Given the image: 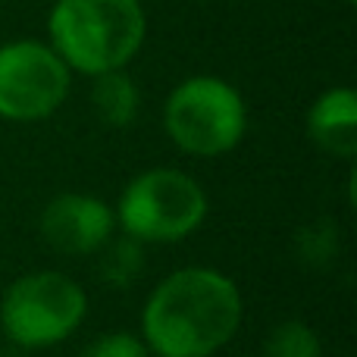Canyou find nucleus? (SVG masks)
Wrapping results in <instances>:
<instances>
[{
  "label": "nucleus",
  "instance_id": "obj_1",
  "mask_svg": "<svg viewBox=\"0 0 357 357\" xmlns=\"http://www.w3.org/2000/svg\"><path fill=\"white\" fill-rule=\"evenodd\" d=\"M241 323V295L216 270H178L144 304V339L160 357H207L220 351Z\"/></svg>",
  "mask_w": 357,
  "mask_h": 357
},
{
  "label": "nucleus",
  "instance_id": "obj_11",
  "mask_svg": "<svg viewBox=\"0 0 357 357\" xmlns=\"http://www.w3.org/2000/svg\"><path fill=\"white\" fill-rule=\"evenodd\" d=\"M266 357H323L320 339L304 323H282L266 339Z\"/></svg>",
  "mask_w": 357,
  "mask_h": 357
},
{
  "label": "nucleus",
  "instance_id": "obj_9",
  "mask_svg": "<svg viewBox=\"0 0 357 357\" xmlns=\"http://www.w3.org/2000/svg\"><path fill=\"white\" fill-rule=\"evenodd\" d=\"M91 104L98 110V119L113 129H126L138 119L142 110V91L138 85L123 73V69H110V73L94 75L91 88Z\"/></svg>",
  "mask_w": 357,
  "mask_h": 357
},
{
  "label": "nucleus",
  "instance_id": "obj_14",
  "mask_svg": "<svg viewBox=\"0 0 357 357\" xmlns=\"http://www.w3.org/2000/svg\"><path fill=\"white\" fill-rule=\"evenodd\" d=\"M348 3H354V0H348Z\"/></svg>",
  "mask_w": 357,
  "mask_h": 357
},
{
  "label": "nucleus",
  "instance_id": "obj_12",
  "mask_svg": "<svg viewBox=\"0 0 357 357\" xmlns=\"http://www.w3.org/2000/svg\"><path fill=\"white\" fill-rule=\"evenodd\" d=\"M82 357H148V345L132 333H107L94 339Z\"/></svg>",
  "mask_w": 357,
  "mask_h": 357
},
{
  "label": "nucleus",
  "instance_id": "obj_2",
  "mask_svg": "<svg viewBox=\"0 0 357 357\" xmlns=\"http://www.w3.org/2000/svg\"><path fill=\"white\" fill-rule=\"evenodd\" d=\"M47 29L50 47L69 69L100 75L138 54L144 10L138 0H56Z\"/></svg>",
  "mask_w": 357,
  "mask_h": 357
},
{
  "label": "nucleus",
  "instance_id": "obj_7",
  "mask_svg": "<svg viewBox=\"0 0 357 357\" xmlns=\"http://www.w3.org/2000/svg\"><path fill=\"white\" fill-rule=\"evenodd\" d=\"M113 210L91 195H60L44 207L41 235L60 254H94L113 238Z\"/></svg>",
  "mask_w": 357,
  "mask_h": 357
},
{
  "label": "nucleus",
  "instance_id": "obj_6",
  "mask_svg": "<svg viewBox=\"0 0 357 357\" xmlns=\"http://www.w3.org/2000/svg\"><path fill=\"white\" fill-rule=\"evenodd\" d=\"M69 66L54 47L13 41L0 47V116L13 123L44 119L66 100Z\"/></svg>",
  "mask_w": 357,
  "mask_h": 357
},
{
  "label": "nucleus",
  "instance_id": "obj_8",
  "mask_svg": "<svg viewBox=\"0 0 357 357\" xmlns=\"http://www.w3.org/2000/svg\"><path fill=\"white\" fill-rule=\"evenodd\" d=\"M307 132L326 154L351 160L357 154V98L351 88H333L307 113Z\"/></svg>",
  "mask_w": 357,
  "mask_h": 357
},
{
  "label": "nucleus",
  "instance_id": "obj_3",
  "mask_svg": "<svg viewBox=\"0 0 357 357\" xmlns=\"http://www.w3.org/2000/svg\"><path fill=\"white\" fill-rule=\"evenodd\" d=\"M245 126L248 116L241 94L213 75L182 82L167 100V132L185 154H226L241 142Z\"/></svg>",
  "mask_w": 357,
  "mask_h": 357
},
{
  "label": "nucleus",
  "instance_id": "obj_5",
  "mask_svg": "<svg viewBox=\"0 0 357 357\" xmlns=\"http://www.w3.org/2000/svg\"><path fill=\"white\" fill-rule=\"evenodd\" d=\"M88 298L63 273H31L6 289L0 320L16 345L47 348L63 342L85 320Z\"/></svg>",
  "mask_w": 357,
  "mask_h": 357
},
{
  "label": "nucleus",
  "instance_id": "obj_10",
  "mask_svg": "<svg viewBox=\"0 0 357 357\" xmlns=\"http://www.w3.org/2000/svg\"><path fill=\"white\" fill-rule=\"evenodd\" d=\"M144 270V248L138 238L123 235V238H110L100 248V279L110 282L113 289H126L135 282Z\"/></svg>",
  "mask_w": 357,
  "mask_h": 357
},
{
  "label": "nucleus",
  "instance_id": "obj_13",
  "mask_svg": "<svg viewBox=\"0 0 357 357\" xmlns=\"http://www.w3.org/2000/svg\"><path fill=\"white\" fill-rule=\"evenodd\" d=\"M304 245V257L307 260H329L335 257V248H339V235H335L333 222H317L307 232L301 235Z\"/></svg>",
  "mask_w": 357,
  "mask_h": 357
},
{
  "label": "nucleus",
  "instance_id": "obj_4",
  "mask_svg": "<svg viewBox=\"0 0 357 357\" xmlns=\"http://www.w3.org/2000/svg\"><path fill=\"white\" fill-rule=\"evenodd\" d=\"M119 226L144 241H182L207 216L201 185L178 169H151L132 178L119 197Z\"/></svg>",
  "mask_w": 357,
  "mask_h": 357
}]
</instances>
